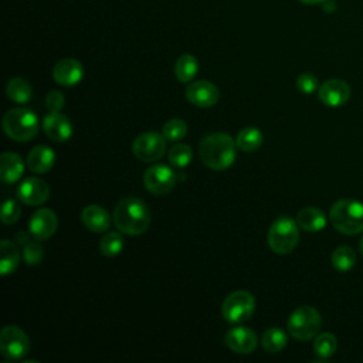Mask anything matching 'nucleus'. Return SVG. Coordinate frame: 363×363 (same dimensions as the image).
<instances>
[{
  "mask_svg": "<svg viewBox=\"0 0 363 363\" xmlns=\"http://www.w3.org/2000/svg\"><path fill=\"white\" fill-rule=\"evenodd\" d=\"M268 245L277 254H289L299 241V225L289 216L278 217L268 230Z\"/></svg>",
  "mask_w": 363,
  "mask_h": 363,
  "instance_id": "nucleus-5",
  "label": "nucleus"
},
{
  "mask_svg": "<svg viewBox=\"0 0 363 363\" xmlns=\"http://www.w3.org/2000/svg\"><path fill=\"white\" fill-rule=\"evenodd\" d=\"M359 252H360L362 257H363V237H362L360 241H359Z\"/></svg>",
  "mask_w": 363,
  "mask_h": 363,
  "instance_id": "nucleus-37",
  "label": "nucleus"
},
{
  "mask_svg": "<svg viewBox=\"0 0 363 363\" xmlns=\"http://www.w3.org/2000/svg\"><path fill=\"white\" fill-rule=\"evenodd\" d=\"M84 75L82 64L75 58L60 60L52 68V78L62 86L77 85Z\"/></svg>",
  "mask_w": 363,
  "mask_h": 363,
  "instance_id": "nucleus-16",
  "label": "nucleus"
},
{
  "mask_svg": "<svg viewBox=\"0 0 363 363\" xmlns=\"http://www.w3.org/2000/svg\"><path fill=\"white\" fill-rule=\"evenodd\" d=\"M330 261H332V265L335 269H337L339 272H347L356 264V254L352 250V247L342 245V247H337L332 252Z\"/></svg>",
  "mask_w": 363,
  "mask_h": 363,
  "instance_id": "nucleus-27",
  "label": "nucleus"
},
{
  "mask_svg": "<svg viewBox=\"0 0 363 363\" xmlns=\"http://www.w3.org/2000/svg\"><path fill=\"white\" fill-rule=\"evenodd\" d=\"M7 98L16 104H27L33 96V88L24 78H11L6 85Z\"/></svg>",
  "mask_w": 363,
  "mask_h": 363,
  "instance_id": "nucleus-23",
  "label": "nucleus"
},
{
  "mask_svg": "<svg viewBox=\"0 0 363 363\" xmlns=\"http://www.w3.org/2000/svg\"><path fill=\"white\" fill-rule=\"evenodd\" d=\"M162 133L163 136L166 138V140H170V142H177L180 139H183L187 133V125L184 121L182 119H170L167 121L164 125H163V129H162Z\"/></svg>",
  "mask_w": 363,
  "mask_h": 363,
  "instance_id": "nucleus-32",
  "label": "nucleus"
},
{
  "mask_svg": "<svg viewBox=\"0 0 363 363\" xmlns=\"http://www.w3.org/2000/svg\"><path fill=\"white\" fill-rule=\"evenodd\" d=\"M55 163V153L50 146L45 145H38L34 149L30 150L27 156V167L33 173H47L48 170L52 169Z\"/></svg>",
  "mask_w": 363,
  "mask_h": 363,
  "instance_id": "nucleus-19",
  "label": "nucleus"
},
{
  "mask_svg": "<svg viewBox=\"0 0 363 363\" xmlns=\"http://www.w3.org/2000/svg\"><path fill=\"white\" fill-rule=\"evenodd\" d=\"M20 262L18 247L10 240H1L0 242V274L3 277L14 272Z\"/></svg>",
  "mask_w": 363,
  "mask_h": 363,
  "instance_id": "nucleus-22",
  "label": "nucleus"
},
{
  "mask_svg": "<svg viewBox=\"0 0 363 363\" xmlns=\"http://www.w3.org/2000/svg\"><path fill=\"white\" fill-rule=\"evenodd\" d=\"M199 71V62L197 58L191 54H183L177 58L174 64V74L177 81L180 82H189L191 81Z\"/></svg>",
  "mask_w": 363,
  "mask_h": 363,
  "instance_id": "nucleus-26",
  "label": "nucleus"
},
{
  "mask_svg": "<svg viewBox=\"0 0 363 363\" xmlns=\"http://www.w3.org/2000/svg\"><path fill=\"white\" fill-rule=\"evenodd\" d=\"M301 3L303 4H308V6H313V4H319V3H323L326 0H299Z\"/></svg>",
  "mask_w": 363,
  "mask_h": 363,
  "instance_id": "nucleus-36",
  "label": "nucleus"
},
{
  "mask_svg": "<svg viewBox=\"0 0 363 363\" xmlns=\"http://www.w3.org/2000/svg\"><path fill=\"white\" fill-rule=\"evenodd\" d=\"M58 220L52 210L50 208H40L37 210L28 223V233L31 238L38 241L48 240L57 230Z\"/></svg>",
  "mask_w": 363,
  "mask_h": 363,
  "instance_id": "nucleus-12",
  "label": "nucleus"
},
{
  "mask_svg": "<svg viewBox=\"0 0 363 363\" xmlns=\"http://www.w3.org/2000/svg\"><path fill=\"white\" fill-rule=\"evenodd\" d=\"M336 349H337V340L335 335L329 332H323L315 337L313 352L320 359H329L330 356L335 354Z\"/></svg>",
  "mask_w": 363,
  "mask_h": 363,
  "instance_id": "nucleus-28",
  "label": "nucleus"
},
{
  "mask_svg": "<svg viewBox=\"0 0 363 363\" xmlns=\"http://www.w3.org/2000/svg\"><path fill=\"white\" fill-rule=\"evenodd\" d=\"M132 152L142 162H156L166 152V138L157 132L140 133L132 143Z\"/></svg>",
  "mask_w": 363,
  "mask_h": 363,
  "instance_id": "nucleus-9",
  "label": "nucleus"
},
{
  "mask_svg": "<svg viewBox=\"0 0 363 363\" xmlns=\"http://www.w3.org/2000/svg\"><path fill=\"white\" fill-rule=\"evenodd\" d=\"M262 142H264L262 132L252 126L241 129L235 138L237 147L242 152H254L261 147Z\"/></svg>",
  "mask_w": 363,
  "mask_h": 363,
  "instance_id": "nucleus-24",
  "label": "nucleus"
},
{
  "mask_svg": "<svg viewBox=\"0 0 363 363\" xmlns=\"http://www.w3.org/2000/svg\"><path fill=\"white\" fill-rule=\"evenodd\" d=\"M224 343L235 353L248 354L257 349L258 337L250 328L235 326L225 333Z\"/></svg>",
  "mask_w": 363,
  "mask_h": 363,
  "instance_id": "nucleus-14",
  "label": "nucleus"
},
{
  "mask_svg": "<svg viewBox=\"0 0 363 363\" xmlns=\"http://www.w3.org/2000/svg\"><path fill=\"white\" fill-rule=\"evenodd\" d=\"M255 309V299L248 291H234L221 305L223 318L228 323H241L251 318Z\"/></svg>",
  "mask_w": 363,
  "mask_h": 363,
  "instance_id": "nucleus-7",
  "label": "nucleus"
},
{
  "mask_svg": "<svg viewBox=\"0 0 363 363\" xmlns=\"http://www.w3.org/2000/svg\"><path fill=\"white\" fill-rule=\"evenodd\" d=\"M123 244H125V241H123L122 235L116 231H111V233H106L101 238L99 250L105 257H115L122 251Z\"/></svg>",
  "mask_w": 363,
  "mask_h": 363,
  "instance_id": "nucleus-30",
  "label": "nucleus"
},
{
  "mask_svg": "<svg viewBox=\"0 0 363 363\" xmlns=\"http://www.w3.org/2000/svg\"><path fill=\"white\" fill-rule=\"evenodd\" d=\"M318 96L323 105L337 108L349 101L350 86L343 79L330 78L319 86Z\"/></svg>",
  "mask_w": 363,
  "mask_h": 363,
  "instance_id": "nucleus-11",
  "label": "nucleus"
},
{
  "mask_svg": "<svg viewBox=\"0 0 363 363\" xmlns=\"http://www.w3.org/2000/svg\"><path fill=\"white\" fill-rule=\"evenodd\" d=\"M20 214H21V207L16 200L13 199L4 200L1 207V216H0L3 224H7V225L14 224L20 218Z\"/></svg>",
  "mask_w": 363,
  "mask_h": 363,
  "instance_id": "nucleus-33",
  "label": "nucleus"
},
{
  "mask_svg": "<svg viewBox=\"0 0 363 363\" xmlns=\"http://www.w3.org/2000/svg\"><path fill=\"white\" fill-rule=\"evenodd\" d=\"M64 95L57 89H52L45 95V106L50 112H60L64 106Z\"/></svg>",
  "mask_w": 363,
  "mask_h": 363,
  "instance_id": "nucleus-35",
  "label": "nucleus"
},
{
  "mask_svg": "<svg viewBox=\"0 0 363 363\" xmlns=\"http://www.w3.org/2000/svg\"><path fill=\"white\" fill-rule=\"evenodd\" d=\"M84 225L92 233H105L111 227V216L98 204H89L81 211Z\"/></svg>",
  "mask_w": 363,
  "mask_h": 363,
  "instance_id": "nucleus-18",
  "label": "nucleus"
},
{
  "mask_svg": "<svg viewBox=\"0 0 363 363\" xmlns=\"http://www.w3.org/2000/svg\"><path fill=\"white\" fill-rule=\"evenodd\" d=\"M186 98L200 108H210L218 101V89L210 81H194L186 88Z\"/></svg>",
  "mask_w": 363,
  "mask_h": 363,
  "instance_id": "nucleus-15",
  "label": "nucleus"
},
{
  "mask_svg": "<svg viewBox=\"0 0 363 363\" xmlns=\"http://www.w3.org/2000/svg\"><path fill=\"white\" fill-rule=\"evenodd\" d=\"M6 135L16 142H28L38 132L37 115L28 108L9 109L3 116Z\"/></svg>",
  "mask_w": 363,
  "mask_h": 363,
  "instance_id": "nucleus-4",
  "label": "nucleus"
},
{
  "mask_svg": "<svg viewBox=\"0 0 363 363\" xmlns=\"http://www.w3.org/2000/svg\"><path fill=\"white\" fill-rule=\"evenodd\" d=\"M237 143L228 133L214 132L206 135L199 146L201 162L211 170H225L235 160Z\"/></svg>",
  "mask_w": 363,
  "mask_h": 363,
  "instance_id": "nucleus-1",
  "label": "nucleus"
},
{
  "mask_svg": "<svg viewBox=\"0 0 363 363\" xmlns=\"http://www.w3.org/2000/svg\"><path fill=\"white\" fill-rule=\"evenodd\" d=\"M176 173L166 164H153L143 174V184L155 196L167 194L176 184Z\"/></svg>",
  "mask_w": 363,
  "mask_h": 363,
  "instance_id": "nucleus-10",
  "label": "nucleus"
},
{
  "mask_svg": "<svg viewBox=\"0 0 363 363\" xmlns=\"http://www.w3.org/2000/svg\"><path fill=\"white\" fill-rule=\"evenodd\" d=\"M329 220L342 234H359L363 231V203L353 199L337 200L330 208Z\"/></svg>",
  "mask_w": 363,
  "mask_h": 363,
  "instance_id": "nucleus-3",
  "label": "nucleus"
},
{
  "mask_svg": "<svg viewBox=\"0 0 363 363\" xmlns=\"http://www.w3.org/2000/svg\"><path fill=\"white\" fill-rule=\"evenodd\" d=\"M115 227L128 235L143 234L150 224V211L138 197H125L113 208Z\"/></svg>",
  "mask_w": 363,
  "mask_h": 363,
  "instance_id": "nucleus-2",
  "label": "nucleus"
},
{
  "mask_svg": "<svg viewBox=\"0 0 363 363\" xmlns=\"http://www.w3.org/2000/svg\"><path fill=\"white\" fill-rule=\"evenodd\" d=\"M288 337L284 329L274 326V328H268L261 337V345L265 349V352L268 353H278L281 352L285 346H286Z\"/></svg>",
  "mask_w": 363,
  "mask_h": 363,
  "instance_id": "nucleus-25",
  "label": "nucleus"
},
{
  "mask_svg": "<svg viewBox=\"0 0 363 363\" xmlns=\"http://www.w3.org/2000/svg\"><path fill=\"white\" fill-rule=\"evenodd\" d=\"M298 225L309 233H316L325 228L326 216L322 210L316 207H305L296 214Z\"/></svg>",
  "mask_w": 363,
  "mask_h": 363,
  "instance_id": "nucleus-21",
  "label": "nucleus"
},
{
  "mask_svg": "<svg viewBox=\"0 0 363 363\" xmlns=\"http://www.w3.org/2000/svg\"><path fill=\"white\" fill-rule=\"evenodd\" d=\"M27 333L16 325H7L0 332V352L7 360H20L30 352Z\"/></svg>",
  "mask_w": 363,
  "mask_h": 363,
  "instance_id": "nucleus-8",
  "label": "nucleus"
},
{
  "mask_svg": "<svg viewBox=\"0 0 363 363\" xmlns=\"http://www.w3.org/2000/svg\"><path fill=\"white\" fill-rule=\"evenodd\" d=\"M167 156H169V162L172 166H174L177 169H183L191 162L193 152L189 145L177 143L173 147H170Z\"/></svg>",
  "mask_w": 363,
  "mask_h": 363,
  "instance_id": "nucleus-31",
  "label": "nucleus"
},
{
  "mask_svg": "<svg viewBox=\"0 0 363 363\" xmlns=\"http://www.w3.org/2000/svg\"><path fill=\"white\" fill-rule=\"evenodd\" d=\"M16 194L21 203L27 206H38L48 199L50 187L41 179L28 177L18 184Z\"/></svg>",
  "mask_w": 363,
  "mask_h": 363,
  "instance_id": "nucleus-13",
  "label": "nucleus"
},
{
  "mask_svg": "<svg viewBox=\"0 0 363 363\" xmlns=\"http://www.w3.org/2000/svg\"><path fill=\"white\" fill-rule=\"evenodd\" d=\"M296 86L302 94H313L315 91L319 89V81L313 74L303 72L296 79Z\"/></svg>",
  "mask_w": 363,
  "mask_h": 363,
  "instance_id": "nucleus-34",
  "label": "nucleus"
},
{
  "mask_svg": "<svg viewBox=\"0 0 363 363\" xmlns=\"http://www.w3.org/2000/svg\"><path fill=\"white\" fill-rule=\"evenodd\" d=\"M43 130L51 140L65 142L72 135V123L65 115L60 112H50L43 119Z\"/></svg>",
  "mask_w": 363,
  "mask_h": 363,
  "instance_id": "nucleus-17",
  "label": "nucleus"
},
{
  "mask_svg": "<svg viewBox=\"0 0 363 363\" xmlns=\"http://www.w3.org/2000/svg\"><path fill=\"white\" fill-rule=\"evenodd\" d=\"M24 172V163L20 155L14 152H4L0 157V177L4 183L17 182Z\"/></svg>",
  "mask_w": 363,
  "mask_h": 363,
  "instance_id": "nucleus-20",
  "label": "nucleus"
},
{
  "mask_svg": "<svg viewBox=\"0 0 363 363\" xmlns=\"http://www.w3.org/2000/svg\"><path fill=\"white\" fill-rule=\"evenodd\" d=\"M18 242L23 244V258L26 264L28 265H37L41 262L44 257V251L38 240H28V235L26 234L24 238H18Z\"/></svg>",
  "mask_w": 363,
  "mask_h": 363,
  "instance_id": "nucleus-29",
  "label": "nucleus"
},
{
  "mask_svg": "<svg viewBox=\"0 0 363 363\" xmlns=\"http://www.w3.org/2000/svg\"><path fill=\"white\" fill-rule=\"evenodd\" d=\"M322 326V318L320 313L309 305H302L296 308L288 318L286 329L289 335L299 340L306 342L312 337H315Z\"/></svg>",
  "mask_w": 363,
  "mask_h": 363,
  "instance_id": "nucleus-6",
  "label": "nucleus"
}]
</instances>
